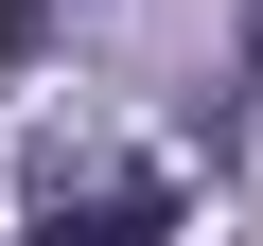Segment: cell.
<instances>
[{
    "instance_id": "obj_1",
    "label": "cell",
    "mask_w": 263,
    "mask_h": 246,
    "mask_svg": "<svg viewBox=\"0 0 263 246\" xmlns=\"http://www.w3.org/2000/svg\"><path fill=\"white\" fill-rule=\"evenodd\" d=\"M35 246H176V176H53Z\"/></svg>"
},
{
    "instance_id": "obj_2",
    "label": "cell",
    "mask_w": 263,
    "mask_h": 246,
    "mask_svg": "<svg viewBox=\"0 0 263 246\" xmlns=\"http://www.w3.org/2000/svg\"><path fill=\"white\" fill-rule=\"evenodd\" d=\"M53 18H88V0H0V71H35V53H53Z\"/></svg>"
},
{
    "instance_id": "obj_3",
    "label": "cell",
    "mask_w": 263,
    "mask_h": 246,
    "mask_svg": "<svg viewBox=\"0 0 263 246\" xmlns=\"http://www.w3.org/2000/svg\"><path fill=\"white\" fill-rule=\"evenodd\" d=\"M228 88H246V106H263V0H246V36H228Z\"/></svg>"
}]
</instances>
